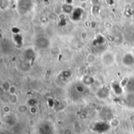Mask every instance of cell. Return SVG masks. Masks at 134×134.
Here are the masks:
<instances>
[{
	"instance_id": "1",
	"label": "cell",
	"mask_w": 134,
	"mask_h": 134,
	"mask_svg": "<svg viewBox=\"0 0 134 134\" xmlns=\"http://www.w3.org/2000/svg\"><path fill=\"white\" fill-rule=\"evenodd\" d=\"M102 61H103L104 65L111 66L114 63V61H115L114 55L111 53H109V52L104 53L103 54V56H102Z\"/></svg>"
},
{
	"instance_id": "2",
	"label": "cell",
	"mask_w": 134,
	"mask_h": 134,
	"mask_svg": "<svg viewBox=\"0 0 134 134\" xmlns=\"http://www.w3.org/2000/svg\"><path fill=\"white\" fill-rule=\"evenodd\" d=\"M36 46L39 49H46L49 46V41L45 37H39L36 39Z\"/></svg>"
},
{
	"instance_id": "3",
	"label": "cell",
	"mask_w": 134,
	"mask_h": 134,
	"mask_svg": "<svg viewBox=\"0 0 134 134\" xmlns=\"http://www.w3.org/2000/svg\"><path fill=\"white\" fill-rule=\"evenodd\" d=\"M122 63L126 67H131L134 64V57L131 53L126 54L122 58Z\"/></svg>"
},
{
	"instance_id": "4",
	"label": "cell",
	"mask_w": 134,
	"mask_h": 134,
	"mask_svg": "<svg viewBox=\"0 0 134 134\" xmlns=\"http://www.w3.org/2000/svg\"><path fill=\"white\" fill-rule=\"evenodd\" d=\"M82 13L83 10L82 8H76L74 11H73V14H72V19L74 20H79L81 19V16H82Z\"/></svg>"
},
{
	"instance_id": "5",
	"label": "cell",
	"mask_w": 134,
	"mask_h": 134,
	"mask_svg": "<svg viewBox=\"0 0 134 134\" xmlns=\"http://www.w3.org/2000/svg\"><path fill=\"white\" fill-rule=\"evenodd\" d=\"M111 86H112V90H114V92L116 95H121L122 93V86L120 84H119L117 82H114V83H112Z\"/></svg>"
},
{
	"instance_id": "6",
	"label": "cell",
	"mask_w": 134,
	"mask_h": 134,
	"mask_svg": "<svg viewBox=\"0 0 134 134\" xmlns=\"http://www.w3.org/2000/svg\"><path fill=\"white\" fill-rule=\"evenodd\" d=\"M126 90L127 91L130 93V94H133L134 93V78L130 79L126 85Z\"/></svg>"
},
{
	"instance_id": "7",
	"label": "cell",
	"mask_w": 134,
	"mask_h": 134,
	"mask_svg": "<svg viewBox=\"0 0 134 134\" xmlns=\"http://www.w3.org/2000/svg\"><path fill=\"white\" fill-rule=\"evenodd\" d=\"M97 96H98L100 99H106V98H108V92L104 88L100 89V90L98 91V93H97Z\"/></svg>"
},
{
	"instance_id": "8",
	"label": "cell",
	"mask_w": 134,
	"mask_h": 134,
	"mask_svg": "<svg viewBox=\"0 0 134 134\" xmlns=\"http://www.w3.org/2000/svg\"><path fill=\"white\" fill-rule=\"evenodd\" d=\"M19 3H20V4H18V6H20V7H22V6H23V8L20 9V11H25V12H27V11H28V10L30 9L31 4H27V3H28L27 1H26V2L23 1V3H24V4H21L20 2Z\"/></svg>"
},
{
	"instance_id": "9",
	"label": "cell",
	"mask_w": 134,
	"mask_h": 134,
	"mask_svg": "<svg viewBox=\"0 0 134 134\" xmlns=\"http://www.w3.org/2000/svg\"><path fill=\"white\" fill-rule=\"evenodd\" d=\"M5 122L9 125H13L16 122V118L14 115H6L5 117Z\"/></svg>"
},
{
	"instance_id": "10",
	"label": "cell",
	"mask_w": 134,
	"mask_h": 134,
	"mask_svg": "<svg viewBox=\"0 0 134 134\" xmlns=\"http://www.w3.org/2000/svg\"><path fill=\"white\" fill-rule=\"evenodd\" d=\"M24 56H25V57L27 59V60H34V57H35V52L32 50V49H27L26 50V52L24 53Z\"/></svg>"
},
{
	"instance_id": "11",
	"label": "cell",
	"mask_w": 134,
	"mask_h": 134,
	"mask_svg": "<svg viewBox=\"0 0 134 134\" xmlns=\"http://www.w3.org/2000/svg\"><path fill=\"white\" fill-rule=\"evenodd\" d=\"M11 86H12L10 85V83H9V82H7V81L3 82L2 84V89L4 91H5V92H9V90H10V88H11Z\"/></svg>"
},
{
	"instance_id": "12",
	"label": "cell",
	"mask_w": 134,
	"mask_h": 134,
	"mask_svg": "<svg viewBox=\"0 0 134 134\" xmlns=\"http://www.w3.org/2000/svg\"><path fill=\"white\" fill-rule=\"evenodd\" d=\"M71 5V4H64V5H63V7L62 8H63L64 12H65L67 13H71L72 10H73V8H72V6Z\"/></svg>"
},
{
	"instance_id": "13",
	"label": "cell",
	"mask_w": 134,
	"mask_h": 134,
	"mask_svg": "<svg viewBox=\"0 0 134 134\" xmlns=\"http://www.w3.org/2000/svg\"><path fill=\"white\" fill-rule=\"evenodd\" d=\"M18 101V98H17V96L16 94H13V95H10L9 97V102L12 104H16Z\"/></svg>"
},
{
	"instance_id": "14",
	"label": "cell",
	"mask_w": 134,
	"mask_h": 134,
	"mask_svg": "<svg viewBox=\"0 0 134 134\" xmlns=\"http://www.w3.org/2000/svg\"><path fill=\"white\" fill-rule=\"evenodd\" d=\"M127 104L128 105H130L131 107L134 106V95L133 94H130L127 97Z\"/></svg>"
},
{
	"instance_id": "15",
	"label": "cell",
	"mask_w": 134,
	"mask_h": 134,
	"mask_svg": "<svg viewBox=\"0 0 134 134\" xmlns=\"http://www.w3.org/2000/svg\"><path fill=\"white\" fill-rule=\"evenodd\" d=\"M13 38H14V41H15V42H16V43L20 44V45H21V44H22L23 38L21 37V35H19V34L15 35L13 36Z\"/></svg>"
},
{
	"instance_id": "16",
	"label": "cell",
	"mask_w": 134,
	"mask_h": 134,
	"mask_svg": "<svg viewBox=\"0 0 134 134\" xmlns=\"http://www.w3.org/2000/svg\"><path fill=\"white\" fill-rule=\"evenodd\" d=\"M119 124H120V122H119V119H111V121L110 126L114 127V128H116V127H118V126H119Z\"/></svg>"
},
{
	"instance_id": "17",
	"label": "cell",
	"mask_w": 134,
	"mask_h": 134,
	"mask_svg": "<svg viewBox=\"0 0 134 134\" xmlns=\"http://www.w3.org/2000/svg\"><path fill=\"white\" fill-rule=\"evenodd\" d=\"M27 110V107H26L25 105H24V104H20V105L18 107V111H19L20 112L24 113V112H26Z\"/></svg>"
},
{
	"instance_id": "18",
	"label": "cell",
	"mask_w": 134,
	"mask_h": 134,
	"mask_svg": "<svg viewBox=\"0 0 134 134\" xmlns=\"http://www.w3.org/2000/svg\"><path fill=\"white\" fill-rule=\"evenodd\" d=\"M38 112V108L36 106H33L30 108V113L31 114H36Z\"/></svg>"
},
{
	"instance_id": "19",
	"label": "cell",
	"mask_w": 134,
	"mask_h": 134,
	"mask_svg": "<svg viewBox=\"0 0 134 134\" xmlns=\"http://www.w3.org/2000/svg\"><path fill=\"white\" fill-rule=\"evenodd\" d=\"M16 87H15V86H12L9 92L10 95H13V94H15V93H16Z\"/></svg>"
},
{
	"instance_id": "20",
	"label": "cell",
	"mask_w": 134,
	"mask_h": 134,
	"mask_svg": "<svg viewBox=\"0 0 134 134\" xmlns=\"http://www.w3.org/2000/svg\"><path fill=\"white\" fill-rule=\"evenodd\" d=\"M28 104H29L31 107H33V106H35V104H36V101H35V100H34L33 99H31V100H28Z\"/></svg>"
},
{
	"instance_id": "21",
	"label": "cell",
	"mask_w": 134,
	"mask_h": 134,
	"mask_svg": "<svg viewBox=\"0 0 134 134\" xmlns=\"http://www.w3.org/2000/svg\"><path fill=\"white\" fill-rule=\"evenodd\" d=\"M3 111H4V112H5V113H9V111H10V108H9V106H4V108H3Z\"/></svg>"
},
{
	"instance_id": "22",
	"label": "cell",
	"mask_w": 134,
	"mask_h": 134,
	"mask_svg": "<svg viewBox=\"0 0 134 134\" xmlns=\"http://www.w3.org/2000/svg\"><path fill=\"white\" fill-rule=\"evenodd\" d=\"M130 120H131L132 122H134V115H132V116L130 117Z\"/></svg>"
},
{
	"instance_id": "23",
	"label": "cell",
	"mask_w": 134,
	"mask_h": 134,
	"mask_svg": "<svg viewBox=\"0 0 134 134\" xmlns=\"http://www.w3.org/2000/svg\"><path fill=\"white\" fill-rule=\"evenodd\" d=\"M81 35H82V38H86V33L85 32L82 33V34H81Z\"/></svg>"
}]
</instances>
